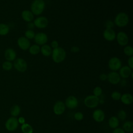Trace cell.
<instances>
[{
  "label": "cell",
  "mask_w": 133,
  "mask_h": 133,
  "mask_svg": "<svg viewBox=\"0 0 133 133\" xmlns=\"http://www.w3.org/2000/svg\"><path fill=\"white\" fill-rule=\"evenodd\" d=\"M51 56L52 60L55 63H60L65 60L66 53L64 48L59 46L52 49Z\"/></svg>",
  "instance_id": "obj_1"
},
{
  "label": "cell",
  "mask_w": 133,
  "mask_h": 133,
  "mask_svg": "<svg viewBox=\"0 0 133 133\" xmlns=\"http://www.w3.org/2000/svg\"><path fill=\"white\" fill-rule=\"evenodd\" d=\"M45 6V2L44 0H33L30 6V10L34 16H39L43 14Z\"/></svg>",
  "instance_id": "obj_2"
},
{
  "label": "cell",
  "mask_w": 133,
  "mask_h": 133,
  "mask_svg": "<svg viewBox=\"0 0 133 133\" xmlns=\"http://www.w3.org/2000/svg\"><path fill=\"white\" fill-rule=\"evenodd\" d=\"M129 19L128 15L124 12L118 13L114 19V25L118 28L125 27L129 23Z\"/></svg>",
  "instance_id": "obj_3"
},
{
  "label": "cell",
  "mask_w": 133,
  "mask_h": 133,
  "mask_svg": "<svg viewBox=\"0 0 133 133\" xmlns=\"http://www.w3.org/2000/svg\"><path fill=\"white\" fill-rule=\"evenodd\" d=\"M85 105L89 109L96 108L99 104V98L93 95L86 96L84 100Z\"/></svg>",
  "instance_id": "obj_4"
},
{
  "label": "cell",
  "mask_w": 133,
  "mask_h": 133,
  "mask_svg": "<svg viewBox=\"0 0 133 133\" xmlns=\"http://www.w3.org/2000/svg\"><path fill=\"white\" fill-rule=\"evenodd\" d=\"M13 67L18 72L23 73L27 70L28 64L24 59L22 58H18L14 61Z\"/></svg>",
  "instance_id": "obj_5"
},
{
  "label": "cell",
  "mask_w": 133,
  "mask_h": 133,
  "mask_svg": "<svg viewBox=\"0 0 133 133\" xmlns=\"http://www.w3.org/2000/svg\"><path fill=\"white\" fill-rule=\"evenodd\" d=\"M108 65L111 71L117 72L122 66L121 60L117 57H112L108 61Z\"/></svg>",
  "instance_id": "obj_6"
},
{
  "label": "cell",
  "mask_w": 133,
  "mask_h": 133,
  "mask_svg": "<svg viewBox=\"0 0 133 133\" xmlns=\"http://www.w3.org/2000/svg\"><path fill=\"white\" fill-rule=\"evenodd\" d=\"M19 124L18 118L16 117L11 116L7 119L5 124V126L8 131H14L18 128Z\"/></svg>",
  "instance_id": "obj_7"
},
{
  "label": "cell",
  "mask_w": 133,
  "mask_h": 133,
  "mask_svg": "<svg viewBox=\"0 0 133 133\" xmlns=\"http://www.w3.org/2000/svg\"><path fill=\"white\" fill-rule=\"evenodd\" d=\"M33 22L35 27L39 29H44L47 27L49 21L46 17L39 16L33 20Z\"/></svg>",
  "instance_id": "obj_8"
},
{
  "label": "cell",
  "mask_w": 133,
  "mask_h": 133,
  "mask_svg": "<svg viewBox=\"0 0 133 133\" xmlns=\"http://www.w3.org/2000/svg\"><path fill=\"white\" fill-rule=\"evenodd\" d=\"M117 44L121 46H125L128 45L129 42V37L128 35L124 31H119L116 35V38Z\"/></svg>",
  "instance_id": "obj_9"
},
{
  "label": "cell",
  "mask_w": 133,
  "mask_h": 133,
  "mask_svg": "<svg viewBox=\"0 0 133 133\" xmlns=\"http://www.w3.org/2000/svg\"><path fill=\"white\" fill-rule=\"evenodd\" d=\"M48 37L47 35L44 32H38L35 33L34 40L36 44L39 46H42L47 44Z\"/></svg>",
  "instance_id": "obj_10"
},
{
  "label": "cell",
  "mask_w": 133,
  "mask_h": 133,
  "mask_svg": "<svg viewBox=\"0 0 133 133\" xmlns=\"http://www.w3.org/2000/svg\"><path fill=\"white\" fill-rule=\"evenodd\" d=\"M64 103L66 108L72 110L76 108L78 105V99L76 97L73 95L68 96L66 98Z\"/></svg>",
  "instance_id": "obj_11"
},
{
  "label": "cell",
  "mask_w": 133,
  "mask_h": 133,
  "mask_svg": "<svg viewBox=\"0 0 133 133\" xmlns=\"http://www.w3.org/2000/svg\"><path fill=\"white\" fill-rule=\"evenodd\" d=\"M121 77L118 73L116 71H111L107 74V80L112 85H117L119 83Z\"/></svg>",
  "instance_id": "obj_12"
},
{
  "label": "cell",
  "mask_w": 133,
  "mask_h": 133,
  "mask_svg": "<svg viewBox=\"0 0 133 133\" xmlns=\"http://www.w3.org/2000/svg\"><path fill=\"white\" fill-rule=\"evenodd\" d=\"M132 69L129 68L128 65L122 66V67L118 70V74L120 75L121 78L126 79L129 77L130 76L132 78Z\"/></svg>",
  "instance_id": "obj_13"
},
{
  "label": "cell",
  "mask_w": 133,
  "mask_h": 133,
  "mask_svg": "<svg viewBox=\"0 0 133 133\" xmlns=\"http://www.w3.org/2000/svg\"><path fill=\"white\" fill-rule=\"evenodd\" d=\"M17 43L19 48L22 50H27L31 46V43L29 39L24 36L19 37L17 41Z\"/></svg>",
  "instance_id": "obj_14"
},
{
  "label": "cell",
  "mask_w": 133,
  "mask_h": 133,
  "mask_svg": "<svg viewBox=\"0 0 133 133\" xmlns=\"http://www.w3.org/2000/svg\"><path fill=\"white\" fill-rule=\"evenodd\" d=\"M65 109L66 107L63 101H57L55 103L53 106V112L55 114L60 115L64 112Z\"/></svg>",
  "instance_id": "obj_15"
},
{
  "label": "cell",
  "mask_w": 133,
  "mask_h": 133,
  "mask_svg": "<svg viewBox=\"0 0 133 133\" xmlns=\"http://www.w3.org/2000/svg\"><path fill=\"white\" fill-rule=\"evenodd\" d=\"M116 32L113 29H105L102 33L104 39L108 42H112L115 39Z\"/></svg>",
  "instance_id": "obj_16"
},
{
  "label": "cell",
  "mask_w": 133,
  "mask_h": 133,
  "mask_svg": "<svg viewBox=\"0 0 133 133\" xmlns=\"http://www.w3.org/2000/svg\"><path fill=\"white\" fill-rule=\"evenodd\" d=\"M94 120L97 123H101L105 119V113L104 111L100 109H96L94 111L92 114Z\"/></svg>",
  "instance_id": "obj_17"
},
{
  "label": "cell",
  "mask_w": 133,
  "mask_h": 133,
  "mask_svg": "<svg viewBox=\"0 0 133 133\" xmlns=\"http://www.w3.org/2000/svg\"><path fill=\"white\" fill-rule=\"evenodd\" d=\"M17 57L16 51L12 48H8L4 51V57L7 61H14Z\"/></svg>",
  "instance_id": "obj_18"
},
{
  "label": "cell",
  "mask_w": 133,
  "mask_h": 133,
  "mask_svg": "<svg viewBox=\"0 0 133 133\" xmlns=\"http://www.w3.org/2000/svg\"><path fill=\"white\" fill-rule=\"evenodd\" d=\"M22 19L26 22H32L34 19V15L31 12V11L28 9L23 10L21 14Z\"/></svg>",
  "instance_id": "obj_19"
},
{
  "label": "cell",
  "mask_w": 133,
  "mask_h": 133,
  "mask_svg": "<svg viewBox=\"0 0 133 133\" xmlns=\"http://www.w3.org/2000/svg\"><path fill=\"white\" fill-rule=\"evenodd\" d=\"M120 100L125 105H130L133 102V97L129 93H125L122 95Z\"/></svg>",
  "instance_id": "obj_20"
},
{
  "label": "cell",
  "mask_w": 133,
  "mask_h": 133,
  "mask_svg": "<svg viewBox=\"0 0 133 133\" xmlns=\"http://www.w3.org/2000/svg\"><path fill=\"white\" fill-rule=\"evenodd\" d=\"M52 49L49 45L45 44L40 47V52L44 57H49L51 56Z\"/></svg>",
  "instance_id": "obj_21"
},
{
  "label": "cell",
  "mask_w": 133,
  "mask_h": 133,
  "mask_svg": "<svg viewBox=\"0 0 133 133\" xmlns=\"http://www.w3.org/2000/svg\"><path fill=\"white\" fill-rule=\"evenodd\" d=\"M119 124V121L116 116H112L110 117L108 120L109 126L114 129L118 127Z\"/></svg>",
  "instance_id": "obj_22"
},
{
  "label": "cell",
  "mask_w": 133,
  "mask_h": 133,
  "mask_svg": "<svg viewBox=\"0 0 133 133\" xmlns=\"http://www.w3.org/2000/svg\"><path fill=\"white\" fill-rule=\"evenodd\" d=\"M122 129L127 132H131L133 131V122L131 121H126L123 125Z\"/></svg>",
  "instance_id": "obj_23"
},
{
  "label": "cell",
  "mask_w": 133,
  "mask_h": 133,
  "mask_svg": "<svg viewBox=\"0 0 133 133\" xmlns=\"http://www.w3.org/2000/svg\"><path fill=\"white\" fill-rule=\"evenodd\" d=\"M10 31L9 26L4 23H0V35L6 36Z\"/></svg>",
  "instance_id": "obj_24"
},
{
  "label": "cell",
  "mask_w": 133,
  "mask_h": 133,
  "mask_svg": "<svg viewBox=\"0 0 133 133\" xmlns=\"http://www.w3.org/2000/svg\"><path fill=\"white\" fill-rule=\"evenodd\" d=\"M21 112V108L19 105L17 104H15L11 107L10 109V114L11 116L17 117L19 116Z\"/></svg>",
  "instance_id": "obj_25"
},
{
  "label": "cell",
  "mask_w": 133,
  "mask_h": 133,
  "mask_svg": "<svg viewBox=\"0 0 133 133\" xmlns=\"http://www.w3.org/2000/svg\"><path fill=\"white\" fill-rule=\"evenodd\" d=\"M29 53L32 55H36L40 52V46L36 44L31 45L28 49Z\"/></svg>",
  "instance_id": "obj_26"
},
{
  "label": "cell",
  "mask_w": 133,
  "mask_h": 133,
  "mask_svg": "<svg viewBox=\"0 0 133 133\" xmlns=\"http://www.w3.org/2000/svg\"><path fill=\"white\" fill-rule=\"evenodd\" d=\"M21 130L23 133H33V128L32 126L28 123H24L21 126Z\"/></svg>",
  "instance_id": "obj_27"
},
{
  "label": "cell",
  "mask_w": 133,
  "mask_h": 133,
  "mask_svg": "<svg viewBox=\"0 0 133 133\" xmlns=\"http://www.w3.org/2000/svg\"><path fill=\"white\" fill-rule=\"evenodd\" d=\"M123 52L124 54L128 56V57H131L133 55V48L132 46L130 45H127L126 46H124L123 48Z\"/></svg>",
  "instance_id": "obj_28"
},
{
  "label": "cell",
  "mask_w": 133,
  "mask_h": 133,
  "mask_svg": "<svg viewBox=\"0 0 133 133\" xmlns=\"http://www.w3.org/2000/svg\"><path fill=\"white\" fill-rule=\"evenodd\" d=\"M2 69L6 71L11 70L13 68V63L9 61L6 60L2 64Z\"/></svg>",
  "instance_id": "obj_29"
},
{
  "label": "cell",
  "mask_w": 133,
  "mask_h": 133,
  "mask_svg": "<svg viewBox=\"0 0 133 133\" xmlns=\"http://www.w3.org/2000/svg\"><path fill=\"white\" fill-rule=\"evenodd\" d=\"M35 33L33 30H26L24 32V37H26L28 39H34V37L35 36Z\"/></svg>",
  "instance_id": "obj_30"
},
{
  "label": "cell",
  "mask_w": 133,
  "mask_h": 133,
  "mask_svg": "<svg viewBox=\"0 0 133 133\" xmlns=\"http://www.w3.org/2000/svg\"><path fill=\"white\" fill-rule=\"evenodd\" d=\"M127 117L126 112L124 110H120L118 111L117 115V117L119 119V121H124Z\"/></svg>",
  "instance_id": "obj_31"
},
{
  "label": "cell",
  "mask_w": 133,
  "mask_h": 133,
  "mask_svg": "<svg viewBox=\"0 0 133 133\" xmlns=\"http://www.w3.org/2000/svg\"><path fill=\"white\" fill-rule=\"evenodd\" d=\"M102 94V89L100 86H96L93 89V95L100 97Z\"/></svg>",
  "instance_id": "obj_32"
},
{
  "label": "cell",
  "mask_w": 133,
  "mask_h": 133,
  "mask_svg": "<svg viewBox=\"0 0 133 133\" xmlns=\"http://www.w3.org/2000/svg\"><path fill=\"white\" fill-rule=\"evenodd\" d=\"M122 94L118 91H114L111 94V98L114 101L120 100Z\"/></svg>",
  "instance_id": "obj_33"
},
{
  "label": "cell",
  "mask_w": 133,
  "mask_h": 133,
  "mask_svg": "<svg viewBox=\"0 0 133 133\" xmlns=\"http://www.w3.org/2000/svg\"><path fill=\"white\" fill-rule=\"evenodd\" d=\"M74 118L77 121H81L84 118V114L81 112H76L74 114Z\"/></svg>",
  "instance_id": "obj_34"
},
{
  "label": "cell",
  "mask_w": 133,
  "mask_h": 133,
  "mask_svg": "<svg viewBox=\"0 0 133 133\" xmlns=\"http://www.w3.org/2000/svg\"><path fill=\"white\" fill-rule=\"evenodd\" d=\"M105 29H113L114 25V22L111 20H107L104 23Z\"/></svg>",
  "instance_id": "obj_35"
},
{
  "label": "cell",
  "mask_w": 133,
  "mask_h": 133,
  "mask_svg": "<svg viewBox=\"0 0 133 133\" xmlns=\"http://www.w3.org/2000/svg\"><path fill=\"white\" fill-rule=\"evenodd\" d=\"M49 45L51 47V48L53 49L59 47V43L57 40H53L51 41Z\"/></svg>",
  "instance_id": "obj_36"
},
{
  "label": "cell",
  "mask_w": 133,
  "mask_h": 133,
  "mask_svg": "<svg viewBox=\"0 0 133 133\" xmlns=\"http://www.w3.org/2000/svg\"><path fill=\"white\" fill-rule=\"evenodd\" d=\"M127 65L131 69H133V57H129L127 60Z\"/></svg>",
  "instance_id": "obj_37"
},
{
  "label": "cell",
  "mask_w": 133,
  "mask_h": 133,
  "mask_svg": "<svg viewBox=\"0 0 133 133\" xmlns=\"http://www.w3.org/2000/svg\"><path fill=\"white\" fill-rule=\"evenodd\" d=\"M79 50H80L79 47L77 46H73L70 49V51L72 53H77L79 51Z\"/></svg>",
  "instance_id": "obj_38"
},
{
  "label": "cell",
  "mask_w": 133,
  "mask_h": 133,
  "mask_svg": "<svg viewBox=\"0 0 133 133\" xmlns=\"http://www.w3.org/2000/svg\"><path fill=\"white\" fill-rule=\"evenodd\" d=\"M112 133H125V131L122 128L117 127L113 129Z\"/></svg>",
  "instance_id": "obj_39"
},
{
  "label": "cell",
  "mask_w": 133,
  "mask_h": 133,
  "mask_svg": "<svg viewBox=\"0 0 133 133\" xmlns=\"http://www.w3.org/2000/svg\"><path fill=\"white\" fill-rule=\"evenodd\" d=\"M99 78L100 81H105L107 80V74L105 73H101L99 75Z\"/></svg>",
  "instance_id": "obj_40"
},
{
  "label": "cell",
  "mask_w": 133,
  "mask_h": 133,
  "mask_svg": "<svg viewBox=\"0 0 133 133\" xmlns=\"http://www.w3.org/2000/svg\"><path fill=\"white\" fill-rule=\"evenodd\" d=\"M27 28L28 29L33 30L35 28V25L33 22H30L27 23Z\"/></svg>",
  "instance_id": "obj_41"
},
{
  "label": "cell",
  "mask_w": 133,
  "mask_h": 133,
  "mask_svg": "<svg viewBox=\"0 0 133 133\" xmlns=\"http://www.w3.org/2000/svg\"><path fill=\"white\" fill-rule=\"evenodd\" d=\"M18 121L19 124L22 125V124H23L25 123V118L24 117L20 116V117H19L18 118Z\"/></svg>",
  "instance_id": "obj_42"
},
{
  "label": "cell",
  "mask_w": 133,
  "mask_h": 133,
  "mask_svg": "<svg viewBox=\"0 0 133 133\" xmlns=\"http://www.w3.org/2000/svg\"><path fill=\"white\" fill-rule=\"evenodd\" d=\"M129 133H133V132H129Z\"/></svg>",
  "instance_id": "obj_43"
}]
</instances>
